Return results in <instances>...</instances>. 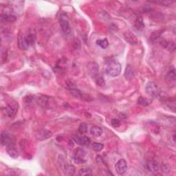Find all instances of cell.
Returning <instances> with one entry per match:
<instances>
[{
  "label": "cell",
  "mask_w": 176,
  "mask_h": 176,
  "mask_svg": "<svg viewBox=\"0 0 176 176\" xmlns=\"http://www.w3.org/2000/svg\"><path fill=\"white\" fill-rule=\"evenodd\" d=\"M122 66L117 61H110L107 64L105 68L106 74L110 77H117L120 74Z\"/></svg>",
  "instance_id": "cell-1"
},
{
  "label": "cell",
  "mask_w": 176,
  "mask_h": 176,
  "mask_svg": "<svg viewBox=\"0 0 176 176\" xmlns=\"http://www.w3.org/2000/svg\"><path fill=\"white\" fill-rule=\"evenodd\" d=\"M145 91L147 94L153 98H156L160 95V89L155 82L149 81L147 83L145 87Z\"/></svg>",
  "instance_id": "cell-2"
},
{
  "label": "cell",
  "mask_w": 176,
  "mask_h": 176,
  "mask_svg": "<svg viewBox=\"0 0 176 176\" xmlns=\"http://www.w3.org/2000/svg\"><path fill=\"white\" fill-rule=\"evenodd\" d=\"M74 162L77 164H83L86 162V153L84 150L78 148L74 153Z\"/></svg>",
  "instance_id": "cell-3"
},
{
  "label": "cell",
  "mask_w": 176,
  "mask_h": 176,
  "mask_svg": "<svg viewBox=\"0 0 176 176\" xmlns=\"http://www.w3.org/2000/svg\"><path fill=\"white\" fill-rule=\"evenodd\" d=\"M115 169L119 175H123L127 170V164L125 160H119L115 164Z\"/></svg>",
  "instance_id": "cell-4"
},
{
  "label": "cell",
  "mask_w": 176,
  "mask_h": 176,
  "mask_svg": "<svg viewBox=\"0 0 176 176\" xmlns=\"http://www.w3.org/2000/svg\"><path fill=\"white\" fill-rule=\"evenodd\" d=\"M6 151L10 157L12 158H17L19 156L18 151L15 147V144L13 141L10 142L9 144L6 145Z\"/></svg>",
  "instance_id": "cell-5"
},
{
  "label": "cell",
  "mask_w": 176,
  "mask_h": 176,
  "mask_svg": "<svg viewBox=\"0 0 176 176\" xmlns=\"http://www.w3.org/2000/svg\"><path fill=\"white\" fill-rule=\"evenodd\" d=\"M167 82L168 85L170 88H174L176 84V75H175V69H171L167 74Z\"/></svg>",
  "instance_id": "cell-6"
},
{
  "label": "cell",
  "mask_w": 176,
  "mask_h": 176,
  "mask_svg": "<svg viewBox=\"0 0 176 176\" xmlns=\"http://www.w3.org/2000/svg\"><path fill=\"white\" fill-rule=\"evenodd\" d=\"M59 23L61 28L63 32L65 33H69L70 32V28H69V23L67 16H61L59 19Z\"/></svg>",
  "instance_id": "cell-7"
},
{
  "label": "cell",
  "mask_w": 176,
  "mask_h": 176,
  "mask_svg": "<svg viewBox=\"0 0 176 176\" xmlns=\"http://www.w3.org/2000/svg\"><path fill=\"white\" fill-rule=\"evenodd\" d=\"M73 139L77 144L81 145V146H88L91 143L90 139L85 136H74Z\"/></svg>",
  "instance_id": "cell-8"
},
{
  "label": "cell",
  "mask_w": 176,
  "mask_h": 176,
  "mask_svg": "<svg viewBox=\"0 0 176 176\" xmlns=\"http://www.w3.org/2000/svg\"><path fill=\"white\" fill-rule=\"evenodd\" d=\"M124 38L131 45H136L138 43V39L136 35L130 31H127L124 33Z\"/></svg>",
  "instance_id": "cell-9"
},
{
  "label": "cell",
  "mask_w": 176,
  "mask_h": 176,
  "mask_svg": "<svg viewBox=\"0 0 176 176\" xmlns=\"http://www.w3.org/2000/svg\"><path fill=\"white\" fill-rule=\"evenodd\" d=\"M52 136H53V134H52L51 131H50L47 129H42L37 132V138L39 140H43L50 138Z\"/></svg>",
  "instance_id": "cell-10"
},
{
  "label": "cell",
  "mask_w": 176,
  "mask_h": 176,
  "mask_svg": "<svg viewBox=\"0 0 176 176\" xmlns=\"http://www.w3.org/2000/svg\"><path fill=\"white\" fill-rule=\"evenodd\" d=\"M17 103L15 104L17 105ZM15 105H9L5 108V114L7 115L8 116L11 117L15 116V115L16 114L17 112V108Z\"/></svg>",
  "instance_id": "cell-11"
},
{
  "label": "cell",
  "mask_w": 176,
  "mask_h": 176,
  "mask_svg": "<svg viewBox=\"0 0 176 176\" xmlns=\"http://www.w3.org/2000/svg\"><path fill=\"white\" fill-rule=\"evenodd\" d=\"M0 19H1L2 22L13 23L17 20V17L11 14H4L1 15Z\"/></svg>",
  "instance_id": "cell-12"
},
{
  "label": "cell",
  "mask_w": 176,
  "mask_h": 176,
  "mask_svg": "<svg viewBox=\"0 0 176 176\" xmlns=\"http://www.w3.org/2000/svg\"><path fill=\"white\" fill-rule=\"evenodd\" d=\"M125 77L128 80H131L135 77V70L130 65H128L125 69Z\"/></svg>",
  "instance_id": "cell-13"
},
{
  "label": "cell",
  "mask_w": 176,
  "mask_h": 176,
  "mask_svg": "<svg viewBox=\"0 0 176 176\" xmlns=\"http://www.w3.org/2000/svg\"><path fill=\"white\" fill-rule=\"evenodd\" d=\"M147 168L149 171L151 172H156L159 170V165L158 162L155 160H151L147 163Z\"/></svg>",
  "instance_id": "cell-14"
},
{
  "label": "cell",
  "mask_w": 176,
  "mask_h": 176,
  "mask_svg": "<svg viewBox=\"0 0 176 176\" xmlns=\"http://www.w3.org/2000/svg\"><path fill=\"white\" fill-rule=\"evenodd\" d=\"M24 37H25L26 43L28 47L33 45L34 42H35V39H36L35 34L32 33V32H30L28 35Z\"/></svg>",
  "instance_id": "cell-15"
},
{
  "label": "cell",
  "mask_w": 176,
  "mask_h": 176,
  "mask_svg": "<svg viewBox=\"0 0 176 176\" xmlns=\"http://www.w3.org/2000/svg\"><path fill=\"white\" fill-rule=\"evenodd\" d=\"M1 144L4 146H6L8 144H9L10 142H12V140L10 139L9 135L6 132H2L1 134Z\"/></svg>",
  "instance_id": "cell-16"
},
{
  "label": "cell",
  "mask_w": 176,
  "mask_h": 176,
  "mask_svg": "<svg viewBox=\"0 0 176 176\" xmlns=\"http://www.w3.org/2000/svg\"><path fill=\"white\" fill-rule=\"evenodd\" d=\"M134 26L138 30H142L145 28L144 21H143L142 17L140 15L136 17L135 22H134Z\"/></svg>",
  "instance_id": "cell-17"
},
{
  "label": "cell",
  "mask_w": 176,
  "mask_h": 176,
  "mask_svg": "<svg viewBox=\"0 0 176 176\" xmlns=\"http://www.w3.org/2000/svg\"><path fill=\"white\" fill-rule=\"evenodd\" d=\"M18 46L21 50H26L28 48V46L26 43L25 37L23 35H21L20 34L18 36Z\"/></svg>",
  "instance_id": "cell-18"
},
{
  "label": "cell",
  "mask_w": 176,
  "mask_h": 176,
  "mask_svg": "<svg viewBox=\"0 0 176 176\" xmlns=\"http://www.w3.org/2000/svg\"><path fill=\"white\" fill-rule=\"evenodd\" d=\"M152 103V100L150 99H147V98L140 96L139 97L138 100V104L141 106H144V107H147V106L149 105L150 104Z\"/></svg>",
  "instance_id": "cell-19"
},
{
  "label": "cell",
  "mask_w": 176,
  "mask_h": 176,
  "mask_svg": "<svg viewBox=\"0 0 176 176\" xmlns=\"http://www.w3.org/2000/svg\"><path fill=\"white\" fill-rule=\"evenodd\" d=\"M90 134L94 136L99 137L103 134V129L98 126H93L90 129Z\"/></svg>",
  "instance_id": "cell-20"
},
{
  "label": "cell",
  "mask_w": 176,
  "mask_h": 176,
  "mask_svg": "<svg viewBox=\"0 0 176 176\" xmlns=\"http://www.w3.org/2000/svg\"><path fill=\"white\" fill-rule=\"evenodd\" d=\"M64 171L67 175H73L75 172V168L72 164H67L64 167Z\"/></svg>",
  "instance_id": "cell-21"
},
{
  "label": "cell",
  "mask_w": 176,
  "mask_h": 176,
  "mask_svg": "<svg viewBox=\"0 0 176 176\" xmlns=\"http://www.w3.org/2000/svg\"><path fill=\"white\" fill-rule=\"evenodd\" d=\"M96 43L98 45H99L100 47L103 49L107 48L109 45V41L107 39H98L96 41Z\"/></svg>",
  "instance_id": "cell-22"
},
{
  "label": "cell",
  "mask_w": 176,
  "mask_h": 176,
  "mask_svg": "<svg viewBox=\"0 0 176 176\" xmlns=\"http://www.w3.org/2000/svg\"><path fill=\"white\" fill-rule=\"evenodd\" d=\"M69 92L70 94L74 96L77 99H82L83 98V94L81 92L77 89H72V90H69Z\"/></svg>",
  "instance_id": "cell-23"
},
{
  "label": "cell",
  "mask_w": 176,
  "mask_h": 176,
  "mask_svg": "<svg viewBox=\"0 0 176 176\" xmlns=\"http://www.w3.org/2000/svg\"><path fill=\"white\" fill-rule=\"evenodd\" d=\"M149 1L151 2V3L158 4H160V5L167 6L171 5V4L173 3L172 1H168V0H154V1Z\"/></svg>",
  "instance_id": "cell-24"
},
{
  "label": "cell",
  "mask_w": 176,
  "mask_h": 176,
  "mask_svg": "<svg viewBox=\"0 0 176 176\" xmlns=\"http://www.w3.org/2000/svg\"><path fill=\"white\" fill-rule=\"evenodd\" d=\"M94 78L95 81H96V84L98 85H99L101 87H103L105 85V80H104V79L101 77V76H99V74H97Z\"/></svg>",
  "instance_id": "cell-25"
},
{
  "label": "cell",
  "mask_w": 176,
  "mask_h": 176,
  "mask_svg": "<svg viewBox=\"0 0 176 176\" xmlns=\"http://www.w3.org/2000/svg\"><path fill=\"white\" fill-rule=\"evenodd\" d=\"M162 43V45H164V47H165V48L168 49L169 50H174L175 48V43H174V42H172V41H171V42H167V41H164V42Z\"/></svg>",
  "instance_id": "cell-26"
},
{
  "label": "cell",
  "mask_w": 176,
  "mask_h": 176,
  "mask_svg": "<svg viewBox=\"0 0 176 176\" xmlns=\"http://www.w3.org/2000/svg\"><path fill=\"white\" fill-rule=\"evenodd\" d=\"M92 173V170L90 168H83L81 169L79 171V174L81 176H85V175H90Z\"/></svg>",
  "instance_id": "cell-27"
},
{
  "label": "cell",
  "mask_w": 176,
  "mask_h": 176,
  "mask_svg": "<svg viewBox=\"0 0 176 176\" xmlns=\"http://www.w3.org/2000/svg\"><path fill=\"white\" fill-rule=\"evenodd\" d=\"M38 103L40 105L43 106V107H46V106L48 105V102H47V99L45 98V96H41L38 98V99H37Z\"/></svg>",
  "instance_id": "cell-28"
},
{
  "label": "cell",
  "mask_w": 176,
  "mask_h": 176,
  "mask_svg": "<svg viewBox=\"0 0 176 176\" xmlns=\"http://www.w3.org/2000/svg\"><path fill=\"white\" fill-rule=\"evenodd\" d=\"M78 131H79V132L81 134L87 133V131H88V125H87V124L84 123L80 124Z\"/></svg>",
  "instance_id": "cell-29"
},
{
  "label": "cell",
  "mask_w": 176,
  "mask_h": 176,
  "mask_svg": "<svg viewBox=\"0 0 176 176\" xmlns=\"http://www.w3.org/2000/svg\"><path fill=\"white\" fill-rule=\"evenodd\" d=\"M104 147V145L102 144V143H99V142H95L92 145V148L96 152H99L103 150Z\"/></svg>",
  "instance_id": "cell-30"
},
{
  "label": "cell",
  "mask_w": 176,
  "mask_h": 176,
  "mask_svg": "<svg viewBox=\"0 0 176 176\" xmlns=\"http://www.w3.org/2000/svg\"><path fill=\"white\" fill-rule=\"evenodd\" d=\"M111 124L114 127H118L120 125V121L117 118H113L111 120Z\"/></svg>",
  "instance_id": "cell-31"
},
{
  "label": "cell",
  "mask_w": 176,
  "mask_h": 176,
  "mask_svg": "<svg viewBox=\"0 0 176 176\" xmlns=\"http://www.w3.org/2000/svg\"><path fill=\"white\" fill-rule=\"evenodd\" d=\"M160 31H156V32H154L152 33L151 36V40H156L159 37V36H160Z\"/></svg>",
  "instance_id": "cell-32"
},
{
  "label": "cell",
  "mask_w": 176,
  "mask_h": 176,
  "mask_svg": "<svg viewBox=\"0 0 176 176\" xmlns=\"http://www.w3.org/2000/svg\"><path fill=\"white\" fill-rule=\"evenodd\" d=\"M173 142H175V134H174V135H173Z\"/></svg>",
  "instance_id": "cell-33"
}]
</instances>
